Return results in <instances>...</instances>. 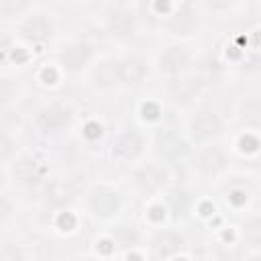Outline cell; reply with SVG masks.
Instances as JSON below:
<instances>
[{
  "label": "cell",
  "instance_id": "cell-1",
  "mask_svg": "<svg viewBox=\"0 0 261 261\" xmlns=\"http://www.w3.org/2000/svg\"><path fill=\"white\" fill-rule=\"evenodd\" d=\"M69 122H71V112L61 104H51L43 108L37 116V126L43 133H57L65 128Z\"/></svg>",
  "mask_w": 261,
  "mask_h": 261
},
{
  "label": "cell",
  "instance_id": "cell-2",
  "mask_svg": "<svg viewBox=\"0 0 261 261\" xmlns=\"http://www.w3.org/2000/svg\"><path fill=\"white\" fill-rule=\"evenodd\" d=\"M90 55H92L90 45H86V43H71V45H67L61 51L59 61H61V65L67 71H77V69H82L88 63Z\"/></svg>",
  "mask_w": 261,
  "mask_h": 261
},
{
  "label": "cell",
  "instance_id": "cell-3",
  "mask_svg": "<svg viewBox=\"0 0 261 261\" xmlns=\"http://www.w3.org/2000/svg\"><path fill=\"white\" fill-rule=\"evenodd\" d=\"M137 29V18L126 8H114L108 14V31L116 37H128Z\"/></svg>",
  "mask_w": 261,
  "mask_h": 261
},
{
  "label": "cell",
  "instance_id": "cell-4",
  "mask_svg": "<svg viewBox=\"0 0 261 261\" xmlns=\"http://www.w3.org/2000/svg\"><path fill=\"white\" fill-rule=\"evenodd\" d=\"M222 130V120L214 114V112H200L194 120H192V135L198 141L210 139L214 135H218Z\"/></svg>",
  "mask_w": 261,
  "mask_h": 261
},
{
  "label": "cell",
  "instance_id": "cell-5",
  "mask_svg": "<svg viewBox=\"0 0 261 261\" xmlns=\"http://www.w3.org/2000/svg\"><path fill=\"white\" fill-rule=\"evenodd\" d=\"M94 82L102 88H112L116 84L122 82V67H120V61H102L98 63V67L94 69L92 73Z\"/></svg>",
  "mask_w": 261,
  "mask_h": 261
},
{
  "label": "cell",
  "instance_id": "cell-6",
  "mask_svg": "<svg viewBox=\"0 0 261 261\" xmlns=\"http://www.w3.org/2000/svg\"><path fill=\"white\" fill-rule=\"evenodd\" d=\"M188 61H190V55L184 47H169L159 57V69L165 73H177L188 65Z\"/></svg>",
  "mask_w": 261,
  "mask_h": 261
},
{
  "label": "cell",
  "instance_id": "cell-7",
  "mask_svg": "<svg viewBox=\"0 0 261 261\" xmlns=\"http://www.w3.org/2000/svg\"><path fill=\"white\" fill-rule=\"evenodd\" d=\"M157 151L167 159H177L188 151V145L175 133H161L157 137Z\"/></svg>",
  "mask_w": 261,
  "mask_h": 261
},
{
  "label": "cell",
  "instance_id": "cell-8",
  "mask_svg": "<svg viewBox=\"0 0 261 261\" xmlns=\"http://www.w3.org/2000/svg\"><path fill=\"white\" fill-rule=\"evenodd\" d=\"M141 149H143V141H141V137H139L135 130L124 133V135H120V137L114 141V155H118V157H122V159H133V157H137V155L141 153Z\"/></svg>",
  "mask_w": 261,
  "mask_h": 261
},
{
  "label": "cell",
  "instance_id": "cell-9",
  "mask_svg": "<svg viewBox=\"0 0 261 261\" xmlns=\"http://www.w3.org/2000/svg\"><path fill=\"white\" fill-rule=\"evenodd\" d=\"M22 35L33 41H45L51 37V22L45 16H31L22 24Z\"/></svg>",
  "mask_w": 261,
  "mask_h": 261
},
{
  "label": "cell",
  "instance_id": "cell-10",
  "mask_svg": "<svg viewBox=\"0 0 261 261\" xmlns=\"http://www.w3.org/2000/svg\"><path fill=\"white\" fill-rule=\"evenodd\" d=\"M90 206H92V210L96 214L108 216L118 208V198H116V194H112L108 190H100L90 198Z\"/></svg>",
  "mask_w": 261,
  "mask_h": 261
},
{
  "label": "cell",
  "instance_id": "cell-11",
  "mask_svg": "<svg viewBox=\"0 0 261 261\" xmlns=\"http://www.w3.org/2000/svg\"><path fill=\"white\" fill-rule=\"evenodd\" d=\"M163 181H165V171L159 167H147L137 173V184L143 192H155L163 186Z\"/></svg>",
  "mask_w": 261,
  "mask_h": 261
},
{
  "label": "cell",
  "instance_id": "cell-12",
  "mask_svg": "<svg viewBox=\"0 0 261 261\" xmlns=\"http://www.w3.org/2000/svg\"><path fill=\"white\" fill-rule=\"evenodd\" d=\"M222 165H224V155H222V151H220L218 147H208V149L202 151L200 157H198V167H200L204 173H208V175L220 171Z\"/></svg>",
  "mask_w": 261,
  "mask_h": 261
},
{
  "label": "cell",
  "instance_id": "cell-13",
  "mask_svg": "<svg viewBox=\"0 0 261 261\" xmlns=\"http://www.w3.org/2000/svg\"><path fill=\"white\" fill-rule=\"evenodd\" d=\"M181 237L177 232H159L153 241V249L159 257H169L181 247Z\"/></svg>",
  "mask_w": 261,
  "mask_h": 261
},
{
  "label": "cell",
  "instance_id": "cell-14",
  "mask_svg": "<svg viewBox=\"0 0 261 261\" xmlns=\"http://www.w3.org/2000/svg\"><path fill=\"white\" fill-rule=\"evenodd\" d=\"M14 175L22 181V184H33L37 179H41V167L35 159L31 157H22L14 163Z\"/></svg>",
  "mask_w": 261,
  "mask_h": 261
},
{
  "label": "cell",
  "instance_id": "cell-15",
  "mask_svg": "<svg viewBox=\"0 0 261 261\" xmlns=\"http://www.w3.org/2000/svg\"><path fill=\"white\" fill-rule=\"evenodd\" d=\"M120 67H122V82L126 84H139L147 73V67L139 57H128L126 61H120Z\"/></svg>",
  "mask_w": 261,
  "mask_h": 261
},
{
  "label": "cell",
  "instance_id": "cell-16",
  "mask_svg": "<svg viewBox=\"0 0 261 261\" xmlns=\"http://www.w3.org/2000/svg\"><path fill=\"white\" fill-rule=\"evenodd\" d=\"M73 196H75V190L67 181H55V184H51V188L47 192L49 202L55 204V206H63V204L71 202Z\"/></svg>",
  "mask_w": 261,
  "mask_h": 261
},
{
  "label": "cell",
  "instance_id": "cell-17",
  "mask_svg": "<svg viewBox=\"0 0 261 261\" xmlns=\"http://www.w3.org/2000/svg\"><path fill=\"white\" fill-rule=\"evenodd\" d=\"M194 24V18L192 16H188V14H177V16H173L171 18V22H169V27H171V31H175V33H186L190 27Z\"/></svg>",
  "mask_w": 261,
  "mask_h": 261
},
{
  "label": "cell",
  "instance_id": "cell-18",
  "mask_svg": "<svg viewBox=\"0 0 261 261\" xmlns=\"http://www.w3.org/2000/svg\"><path fill=\"white\" fill-rule=\"evenodd\" d=\"M14 92H16V88H14V84L10 80H0V104L10 102Z\"/></svg>",
  "mask_w": 261,
  "mask_h": 261
},
{
  "label": "cell",
  "instance_id": "cell-19",
  "mask_svg": "<svg viewBox=\"0 0 261 261\" xmlns=\"http://www.w3.org/2000/svg\"><path fill=\"white\" fill-rule=\"evenodd\" d=\"M0 261H20V251L14 247H2L0 249Z\"/></svg>",
  "mask_w": 261,
  "mask_h": 261
},
{
  "label": "cell",
  "instance_id": "cell-20",
  "mask_svg": "<svg viewBox=\"0 0 261 261\" xmlns=\"http://www.w3.org/2000/svg\"><path fill=\"white\" fill-rule=\"evenodd\" d=\"M12 141L6 137V135H0V161H4L10 153H12Z\"/></svg>",
  "mask_w": 261,
  "mask_h": 261
},
{
  "label": "cell",
  "instance_id": "cell-21",
  "mask_svg": "<svg viewBox=\"0 0 261 261\" xmlns=\"http://www.w3.org/2000/svg\"><path fill=\"white\" fill-rule=\"evenodd\" d=\"M27 4L24 2H0V12H18V10H24Z\"/></svg>",
  "mask_w": 261,
  "mask_h": 261
},
{
  "label": "cell",
  "instance_id": "cell-22",
  "mask_svg": "<svg viewBox=\"0 0 261 261\" xmlns=\"http://www.w3.org/2000/svg\"><path fill=\"white\" fill-rule=\"evenodd\" d=\"M8 214H10V206H8L6 200L0 198V222H4V220L8 218Z\"/></svg>",
  "mask_w": 261,
  "mask_h": 261
},
{
  "label": "cell",
  "instance_id": "cell-23",
  "mask_svg": "<svg viewBox=\"0 0 261 261\" xmlns=\"http://www.w3.org/2000/svg\"><path fill=\"white\" fill-rule=\"evenodd\" d=\"M0 184H2V171H0Z\"/></svg>",
  "mask_w": 261,
  "mask_h": 261
},
{
  "label": "cell",
  "instance_id": "cell-24",
  "mask_svg": "<svg viewBox=\"0 0 261 261\" xmlns=\"http://www.w3.org/2000/svg\"><path fill=\"white\" fill-rule=\"evenodd\" d=\"M86 261H88V259H86Z\"/></svg>",
  "mask_w": 261,
  "mask_h": 261
}]
</instances>
